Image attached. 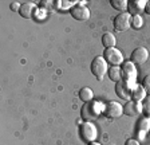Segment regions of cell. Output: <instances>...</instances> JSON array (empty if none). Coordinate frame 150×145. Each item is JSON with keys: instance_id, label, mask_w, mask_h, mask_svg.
<instances>
[{"instance_id": "6da1fadb", "label": "cell", "mask_w": 150, "mask_h": 145, "mask_svg": "<svg viewBox=\"0 0 150 145\" xmlns=\"http://www.w3.org/2000/svg\"><path fill=\"white\" fill-rule=\"evenodd\" d=\"M103 112V104H100L99 101H90L86 102L82 107V118L84 121H91L97 120L98 117L100 116V113Z\"/></svg>"}, {"instance_id": "7a4b0ae2", "label": "cell", "mask_w": 150, "mask_h": 145, "mask_svg": "<svg viewBox=\"0 0 150 145\" xmlns=\"http://www.w3.org/2000/svg\"><path fill=\"white\" fill-rule=\"evenodd\" d=\"M122 81H125L131 89L134 87L137 83V69H135V65L131 60H127V62L122 63Z\"/></svg>"}, {"instance_id": "3957f363", "label": "cell", "mask_w": 150, "mask_h": 145, "mask_svg": "<svg viewBox=\"0 0 150 145\" xmlns=\"http://www.w3.org/2000/svg\"><path fill=\"white\" fill-rule=\"evenodd\" d=\"M109 71V65L107 60L103 57H95L91 62V72L94 74V77L97 79H103V77L107 74Z\"/></svg>"}, {"instance_id": "277c9868", "label": "cell", "mask_w": 150, "mask_h": 145, "mask_svg": "<svg viewBox=\"0 0 150 145\" xmlns=\"http://www.w3.org/2000/svg\"><path fill=\"white\" fill-rule=\"evenodd\" d=\"M79 133H81V137L86 142H93V141H95L97 137H98V128L94 122H91V121H86L84 124L81 125V128H79Z\"/></svg>"}, {"instance_id": "5b68a950", "label": "cell", "mask_w": 150, "mask_h": 145, "mask_svg": "<svg viewBox=\"0 0 150 145\" xmlns=\"http://www.w3.org/2000/svg\"><path fill=\"white\" fill-rule=\"evenodd\" d=\"M107 118H118L123 114V106L117 101H109L107 104L103 105V112H102Z\"/></svg>"}, {"instance_id": "8992f818", "label": "cell", "mask_w": 150, "mask_h": 145, "mask_svg": "<svg viewBox=\"0 0 150 145\" xmlns=\"http://www.w3.org/2000/svg\"><path fill=\"white\" fill-rule=\"evenodd\" d=\"M131 18L133 16L129 12H121L114 18V28L119 32H123L130 28L131 26Z\"/></svg>"}, {"instance_id": "52a82bcc", "label": "cell", "mask_w": 150, "mask_h": 145, "mask_svg": "<svg viewBox=\"0 0 150 145\" xmlns=\"http://www.w3.org/2000/svg\"><path fill=\"white\" fill-rule=\"evenodd\" d=\"M103 58L107 60V63L112 65V66H119L125 62L123 60V55L118 48L112 47V48H106L105 53H103Z\"/></svg>"}, {"instance_id": "ba28073f", "label": "cell", "mask_w": 150, "mask_h": 145, "mask_svg": "<svg viewBox=\"0 0 150 145\" xmlns=\"http://www.w3.org/2000/svg\"><path fill=\"white\" fill-rule=\"evenodd\" d=\"M147 59H149V51L145 47L135 48L130 55V60L134 63V65H144Z\"/></svg>"}, {"instance_id": "9c48e42d", "label": "cell", "mask_w": 150, "mask_h": 145, "mask_svg": "<svg viewBox=\"0 0 150 145\" xmlns=\"http://www.w3.org/2000/svg\"><path fill=\"white\" fill-rule=\"evenodd\" d=\"M115 93L121 100L131 101V87L125 81H119V82L115 83Z\"/></svg>"}, {"instance_id": "30bf717a", "label": "cell", "mask_w": 150, "mask_h": 145, "mask_svg": "<svg viewBox=\"0 0 150 145\" xmlns=\"http://www.w3.org/2000/svg\"><path fill=\"white\" fill-rule=\"evenodd\" d=\"M71 16L76 20H87L90 18V10H88L86 6H82V4H76L70 10Z\"/></svg>"}, {"instance_id": "8fae6325", "label": "cell", "mask_w": 150, "mask_h": 145, "mask_svg": "<svg viewBox=\"0 0 150 145\" xmlns=\"http://www.w3.org/2000/svg\"><path fill=\"white\" fill-rule=\"evenodd\" d=\"M123 113L130 117L138 116L139 113H142V102L127 101V104L123 106Z\"/></svg>"}, {"instance_id": "7c38bea8", "label": "cell", "mask_w": 150, "mask_h": 145, "mask_svg": "<svg viewBox=\"0 0 150 145\" xmlns=\"http://www.w3.org/2000/svg\"><path fill=\"white\" fill-rule=\"evenodd\" d=\"M146 3L145 0H133L129 3V14L131 16L134 15H141V14L145 11V7H146Z\"/></svg>"}, {"instance_id": "4fadbf2b", "label": "cell", "mask_w": 150, "mask_h": 145, "mask_svg": "<svg viewBox=\"0 0 150 145\" xmlns=\"http://www.w3.org/2000/svg\"><path fill=\"white\" fill-rule=\"evenodd\" d=\"M137 132H138V137L144 139L145 133L150 132V117H142L137 124Z\"/></svg>"}, {"instance_id": "5bb4252c", "label": "cell", "mask_w": 150, "mask_h": 145, "mask_svg": "<svg viewBox=\"0 0 150 145\" xmlns=\"http://www.w3.org/2000/svg\"><path fill=\"white\" fill-rule=\"evenodd\" d=\"M146 90L144 89L142 85H135L134 87L131 89V101H135V102H142L146 98Z\"/></svg>"}, {"instance_id": "9a60e30c", "label": "cell", "mask_w": 150, "mask_h": 145, "mask_svg": "<svg viewBox=\"0 0 150 145\" xmlns=\"http://www.w3.org/2000/svg\"><path fill=\"white\" fill-rule=\"evenodd\" d=\"M34 12H35V4L31 3V1L23 3L22 7H20V11H19V14H20L24 19H31Z\"/></svg>"}, {"instance_id": "2e32d148", "label": "cell", "mask_w": 150, "mask_h": 145, "mask_svg": "<svg viewBox=\"0 0 150 145\" xmlns=\"http://www.w3.org/2000/svg\"><path fill=\"white\" fill-rule=\"evenodd\" d=\"M107 74H109V78L111 79V81H114V82H119V81H122V70L119 66H112V67H109V71H107Z\"/></svg>"}, {"instance_id": "e0dca14e", "label": "cell", "mask_w": 150, "mask_h": 145, "mask_svg": "<svg viewBox=\"0 0 150 145\" xmlns=\"http://www.w3.org/2000/svg\"><path fill=\"white\" fill-rule=\"evenodd\" d=\"M115 43H117V39H115V35L114 34H111V32H106V34H103L102 44L106 48H112L114 46H115Z\"/></svg>"}, {"instance_id": "ac0fdd59", "label": "cell", "mask_w": 150, "mask_h": 145, "mask_svg": "<svg viewBox=\"0 0 150 145\" xmlns=\"http://www.w3.org/2000/svg\"><path fill=\"white\" fill-rule=\"evenodd\" d=\"M79 98H81L84 104L90 102V101H93V98H94V92L90 87H82L79 90Z\"/></svg>"}, {"instance_id": "d6986e66", "label": "cell", "mask_w": 150, "mask_h": 145, "mask_svg": "<svg viewBox=\"0 0 150 145\" xmlns=\"http://www.w3.org/2000/svg\"><path fill=\"white\" fill-rule=\"evenodd\" d=\"M110 4L112 6V8L117 11H119V14L121 12H126V10L129 8V1H126V0H111L110 1Z\"/></svg>"}, {"instance_id": "ffe728a7", "label": "cell", "mask_w": 150, "mask_h": 145, "mask_svg": "<svg viewBox=\"0 0 150 145\" xmlns=\"http://www.w3.org/2000/svg\"><path fill=\"white\" fill-rule=\"evenodd\" d=\"M144 24V19H142V16L141 15H134L131 18V27L135 30H139Z\"/></svg>"}, {"instance_id": "44dd1931", "label": "cell", "mask_w": 150, "mask_h": 145, "mask_svg": "<svg viewBox=\"0 0 150 145\" xmlns=\"http://www.w3.org/2000/svg\"><path fill=\"white\" fill-rule=\"evenodd\" d=\"M142 113L145 117H150V95H146V98L142 101Z\"/></svg>"}, {"instance_id": "7402d4cb", "label": "cell", "mask_w": 150, "mask_h": 145, "mask_svg": "<svg viewBox=\"0 0 150 145\" xmlns=\"http://www.w3.org/2000/svg\"><path fill=\"white\" fill-rule=\"evenodd\" d=\"M142 86H144V89L146 90L147 94L150 95V74H147V75L144 78V81H142Z\"/></svg>"}, {"instance_id": "603a6c76", "label": "cell", "mask_w": 150, "mask_h": 145, "mask_svg": "<svg viewBox=\"0 0 150 145\" xmlns=\"http://www.w3.org/2000/svg\"><path fill=\"white\" fill-rule=\"evenodd\" d=\"M56 4H59V8H63V10H67L71 6H75V1H58Z\"/></svg>"}, {"instance_id": "cb8c5ba5", "label": "cell", "mask_w": 150, "mask_h": 145, "mask_svg": "<svg viewBox=\"0 0 150 145\" xmlns=\"http://www.w3.org/2000/svg\"><path fill=\"white\" fill-rule=\"evenodd\" d=\"M20 7H22V4L18 3V1H12V3L9 4V8H11V11H15V12H16V11H18V12L20 11Z\"/></svg>"}, {"instance_id": "d4e9b609", "label": "cell", "mask_w": 150, "mask_h": 145, "mask_svg": "<svg viewBox=\"0 0 150 145\" xmlns=\"http://www.w3.org/2000/svg\"><path fill=\"white\" fill-rule=\"evenodd\" d=\"M125 145H141V142L138 141V140H135V139H130V140L126 141Z\"/></svg>"}, {"instance_id": "484cf974", "label": "cell", "mask_w": 150, "mask_h": 145, "mask_svg": "<svg viewBox=\"0 0 150 145\" xmlns=\"http://www.w3.org/2000/svg\"><path fill=\"white\" fill-rule=\"evenodd\" d=\"M145 12H146L147 15H150V1H147V3H146V7H145Z\"/></svg>"}, {"instance_id": "4316f807", "label": "cell", "mask_w": 150, "mask_h": 145, "mask_svg": "<svg viewBox=\"0 0 150 145\" xmlns=\"http://www.w3.org/2000/svg\"><path fill=\"white\" fill-rule=\"evenodd\" d=\"M88 145H102V144H99L97 141H93V142H88Z\"/></svg>"}]
</instances>
